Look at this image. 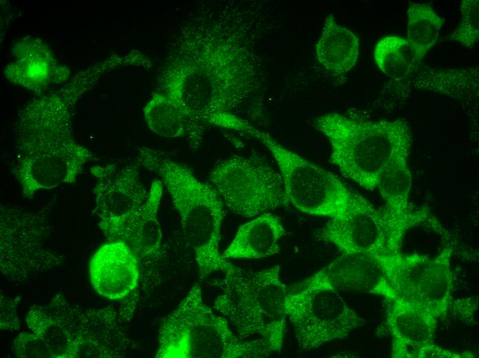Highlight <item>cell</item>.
<instances>
[{
	"label": "cell",
	"instance_id": "26",
	"mask_svg": "<svg viewBox=\"0 0 479 358\" xmlns=\"http://www.w3.org/2000/svg\"><path fill=\"white\" fill-rule=\"evenodd\" d=\"M19 299H17L5 295H1V330L3 331H13L20 329L21 323L17 317V306Z\"/></svg>",
	"mask_w": 479,
	"mask_h": 358
},
{
	"label": "cell",
	"instance_id": "20",
	"mask_svg": "<svg viewBox=\"0 0 479 358\" xmlns=\"http://www.w3.org/2000/svg\"><path fill=\"white\" fill-rule=\"evenodd\" d=\"M144 112L147 125L158 135L168 138L184 136L194 147L202 141L205 123L175 99L155 96Z\"/></svg>",
	"mask_w": 479,
	"mask_h": 358
},
{
	"label": "cell",
	"instance_id": "27",
	"mask_svg": "<svg viewBox=\"0 0 479 358\" xmlns=\"http://www.w3.org/2000/svg\"><path fill=\"white\" fill-rule=\"evenodd\" d=\"M478 305V297L458 299L454 302L451 301L449 310L460 317V320L471 324L475 322Z\"/></svg>",
	"mask_w": 479,
	"mask_h": 358
},
{
	"label": "cell",
	"instance_id": "28",
	"mask_svg": "<svg viewBox=\"0 0 479 358\" xmlns=\"http://www.w3.org/2000/svg\"><path fill=\"white\" fill-rule=\"evenodd\" d=\"M426 357L461 358L473 357V355L468 352L458 353L447 350L436 345L434 342L418 350L413 357V358Z\"/></svg>",
	"mask_w": 479,
	"mask_h": 358
},
{
	"label": "cell",
	"instance_id": "25",
	"mask_svg": "<svg viewBox=\"0 0 479 358\" xmlns=\"http://www.w3.org/2000/svg\"><path fill=\"white\" fill-rule=\"evenodd\" d=\"M11 350L21 358H53L43 339L31 331L20 333L14 340Z\"/></svg>",
	"mask_w": 479,
	"mask_h": 358
},
{
	"label": "cell",
	"instance_id": "10",
	"mask_svg": "<svg viewBox=\"0 0 479 358\" xmlns=\"http://www.w3.org/2000/svg\"><path fill=\"white\" fill-rule=\"evenodd\" d=\"M286 312L298 346L304 351L342 340L365 323L332 289L298 286L287 293Z\"/></svg>",
	"mask_w": 479,
	"mask_h": 358
},
{
	"label": "cell",
	"instance_id": "19",
	"mask_svg": "<svg viewBox=\"0 0 479 358\" xmlns=\"http://www.w3.org/2000/svg\"><path fill=\"white\" fill-rule=\"evenodd\" d=\"M285 234L277 215L262 213L242 225L233 240L222 253L225 259H259L279 251V242Z\"/></svg>",
	"mask_w": 479,
	"mask_h": 358
},
{
	"label": "cell",
	"instance_id": "13",
	"mask_svg": "<svg viewBox=\"0 0 479 358\" xmlns=\"http://www.w3.org/2000/svg\"><path fill=\"white\" fill-rule=\"evenodd\" d=\"M396 254L341 253L298 286L374 294L392 301L398 294L386 267Z\"/></svg>",
	"mask_w": 479,
	"mask_h": 358
},
{
	"label": "cell",
	"instance_id": "9",
	"mask_svg": "<svg viewBox=\"0 0 479 358\" xmlns=\"http://www.w3.org/2000/svg\"><path fill=\"white\" fill-rule=\"evenodd\" d=\"M208 178L224 204L240 216L255 218L288 204L279 171L257 157L220 160Z\"/></svg>",
	"mask_w": 479,
	"mask_h": 358
},
{
	"label": "cell",
	"instance_id": "3",
	"mask_svg": "<svg viewBox=\"0 0 479 358\" xmlns=\"http://www.w3.org/2000/svg\"><path fill=\"white\" fill-rule=\"evenodd\" d=\"M312 125L328 140L331 163L369 191L376 189L392 159L410 154L413 136L403 119L364 120L332 112L316 117Z\"/></svg>",
	"mask_w": 479,
	"mask_h": 358
},
{
	"label": "cell",
	"instance_id": "2",
	"mask_svg": "<svg viewBox=\"0 0 479 358\" xmlns=\"http://www.w3.org/2000/svg\"><path fill=\"white\" fill-rule=\"evenodd\" d=\"M138 160L156 173L169 193L194 253L200 278L226 270L232 263L220 251L224 204L215 190L200 180L189 166L158 151L142 147Z\"/></svg>",
	"mask_w": 479,
	"mask_h": 358
},
{
	"label": "cell",
	"instance_id": "23",
	"mask_svg": "<svg viewBox=\"0 0 479 358\" xmlns=\"http://www.w3.org/2000/svg\"><path fill=\"white\" fill-rule=\"evenodd\" d=\"M374 57L379 69L396 81L409 76L421 63L407 41L398 36H387L379 40Z\"/></svg>",
	"mask_w": 479,
	"mask_h": 358
},
{
	"label": "cell",
	"instance_id": "24",
	"mask_svg": "<svg viewBox=\"0 0 479 358\" xmlns=\"http://www.w3.org/2000/svg\"><path fill=\"white\" fill-rule=\"evenodd\" d=\"M461 19L450 39L462 46L473 49L479 39V3L463 0L460 3Z\"/></svg>",
	"mask_w": 479,
	"mask_h": 358
},
{
	"label": "cell",
	"instance_id": "17",
	"mask_svg": "<svg viewBox=\"0 0 479 358\" xmlns=\"http://www.w3.org/2000/svg\"><path fill=\"white\" fill-rule=\"evenodd\" d=\"M386 315L391 335V357L413 358L423 347L434 342L438 319L415 302L398 295Z\"/></svg>",
	"mask_w": 479,
	"mask_h": 358
},
{
	"label": "cell",
	"instance_id": "8",
	"mask_svg": "<svg viewBox=\"0 0 479 358\" xmlns=\"http://www.w3.org/2000/svg\"><path fill=\"white\" fill-rule=\"evenodd\" d=\"M51 207L31 211L1 202V271L8 280L26 282L63 264V255L50 244Z\"/></svg>",
	"mask_w": 479,
	"mask_h": 358
},
{
	"label": "cell",
	"instance_id": "11",
	"mask_svg": "<svg viewBox=\"0 0 479 358\" xmlns=\"http://www.w3.org/2000/svg\"><path fill=\"white\" fill-rule=\"evenodd\" d=\"M96 181L94 212L98 226L108 241L123 242L141 213L149 196L138 163H116L90 168Z\"/></svg>",
	"mask_w": 479,
	"mask_h": 358
},
{
	"label": "cell",
	"instance_id": "6",
	"mask_svg": "<svg viewBox=\"0 0 479 358\" xmlns=\"http://www.w3.org/2000/svg\"><path fill=\"white\" fill-rule=\"evenodd\" d=\"M260 338L238 336L227 319L204 302L195 284L176 308L161 322L158 358H251L270 355Z\"/></svg>",
	"mask_w": 479,
	"mask_h": 358
},
{
	"label": "cell",
	"instance_id": "16",
	"mask_svg": "<svg viewBox=\"0 0 479 358\" xmlns=\"http://www.w3.org/2000/svg\"><path fill=\"white\" fill-rule=\"evenodd\" d=\"M92 286L101 296L113 301L123 299L140 281L138 261L123 242L108 241L93 255L89 262Z\"/></svg>",
	"mask_w": 479,
	"mask_h": 358
},
{
	"label": "cell",
	"instance_id": "4",
	"mask_svg": "<svg viewBox=\"0 0 479 358\" xmlns=\"http://www.w3.org/2000/svg\"><path fill=\"white\" fill-rule=\"evenodd\" d=\"M29 330L43 339L53 358L125 357L132 341L111 307L83 308L62 294L44 305H32Z\"/></svg>",
	"mask_w": 479,
	"mask_h": 358
},
{
	"label": "cell",
	"instance_id": "21",
	"mask_svg": "<svg viewBox=\"0 0 479 358\" xmlns=\"http://www.w3.org/2000/svg\"><path fill=\"white\" fill-rule=\"evenodd\" d=\"M361 41L349 28L329 14L326 18L315 52L317 61L330 74L341 76L356 64Z\"/></svg>",
	"mask_w": 479,
	"mask_h": 358
},
{
	"label": "cell",
	"instance_id": "5",
	"mask_svg": "<svg viewBox=\"0 0 479 358\" xmlns=\"http://www.w3.org/2000/svg\"><path fill=\"white\" fill-rule=\"evenodd\" d=\"M222 273L214 308L240 337L257 336L272 352H280L286 330L287 292L279 266L251 271L231 264Z\"/></svg>",
	"mask_w": 479,
	"mask_h": 358
},
{
	"label": "cell",
	"instance_id": "18",
	"mask_svg": "<svg viewBox=\"0 0 479 358\" xmlns=\"http://www.w3.org/2000/svg\"><path fill=\"white\" fill-rule=\"evenodd\" d=\"M409 156L402 154L392 159L381 173L376 187L384 201L382 210L405 233L429 221L431 218L427 210H415L410 202L412 173Z\"/></svg>",
	"mask_w": 479,
	"mask_h": 358
},
{
	"label": "cell",
	"instance_id": "1",
	"mask_svg": "<svg viewBox=\"0 0 479 358\" xmlns=\"http://www.w3.org/2000/svg\"><path fill=\"white\" fill-rule=\"evenodd\" d=\"M68 99L36 101L21 112L14 174L24 198L76 182L92 153L72 138Z\"/></svg>",
	"mask_w": 479,
	"mask_h": 358
},
{
	"label": "cell",
	"instance_id": "22",
	"mask_svg": "<svg viewBox=\"0 0 479 358\" xmlns=\"http://www.w3.org/2000/svg\"><path fill=\"white\" fill-rule=\"evenodd\" d=\"M405 39L421 62L438 41L445 19L428 3L409 2Z\"/></svg>",
	"mask_w": 479,
	"mask_h": 358
},
{
	"label": "cell",
	"instance_id": "7",
	"mask_svg": "<svg viewBox=\"0 0 479 358\" xmlns=\"http://www.w3.org/2000/svg\"><path fill=\"white\" fill-rule=\"evenodd\" d=\"M232 129L249 134L268 149L279 168L288 204L297 210L332 219L345 215L367 200L331 171L285 147L246 120L237 118Z\"/></svg>",
	"mask_w": 479,
	"mask_h": 358
},
{
	"label": "cell",
	"instance_id": "12",
	"mask_svg": "<svg viewBox=\"0 0 479 358\" xmlns=\"http://www.w3.org/2000/svg\"><path fill=\"white\" fill-rule=\"evenodd\" d=\"M405 234L367 200L345 215L329 219L319 237L341 253L388 255L400 252Z\"/></svg>",
	"mask_w": 479,
	"mask_h": 358
},
{
	"label": "cell",
	"instance_id": "15",
	"mask_svg": "<svg viewBox=\"0 0 479 358\" xmlns=\"http://www.w3.org/2000/svg\"><path fill=\"white\" fill-rule=\"evenodd\" d=\"M162 190L161 180L155 179L141 213L123 240L138 261L145 289L152 290L160 284L164 249L158 215Z\"/></svg>",
	"mask_w": 479,
	"mask_h": 358
},
{
	"label": "cell",
	"instance_id": "14",
	"mask_svg": "<svg viewBox=\"0 0 479 358\" xmlns=\"http://www.w3.org/2000/svg\"><path fill=\"white\" fill-rule=\"evenodd\" d=\"M452 253L447 246L432 258L416 253L404 271L398 295L414 300L438 319L445 317L452 301Z\"/></svg>",
	"mask_w": 479,
	"mask_h": 358
}]
</instances>
